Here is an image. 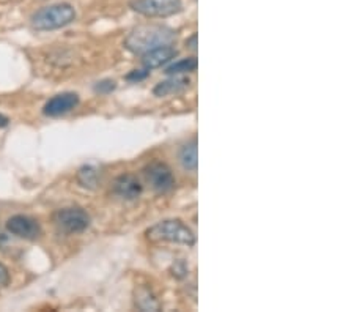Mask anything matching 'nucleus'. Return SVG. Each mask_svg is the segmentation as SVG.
Segmentation results:
<instances>
[{"label":"nucleus","instance_id":"obj_7","mask_svg":"<svg viewBox=\"0 0 354 312\" xmlns=\"http://www.w3.org/2000/svg\"><path fill=\"white\" fill-rule=\"evenodd\" d=\"M7 230L11 235L22 240H37L41 235V226L38 221L27 214H15L7 221Z\"/></svg>","mask_w":354,"mask_h":312},{"label":"nucleus","instance_id":"obj_13","mask_svg":"<svg viewBox=\"0 0 354 312\" xmlns=\"http://www.w3.org/2000/svg\"><path fill=\"white\" fill-rule=\"evenodd\" d=\"M180 163L189 172H196L198 166V155H197V139H192L181 147L180 150Z\"/></svg>","mask_w":354,"mask_h":312},{"label":"nucleus","instance_id":"obj_18","mask_svg":"<svg viewBox=\"0 0 354 312\" xmlns=\"http://www.w3.org/2000/svg\"><path fill=\"white\" fill-rule=\"evenodd\" d=\"M10 284V271L7 266L0 262V288H5Z\"/></svg>","mask_w":354,"mask_h":312},{"label":"nucleus","instance_id":"obj_6","mask_svg":"<svg viewBox=\"0 0 354 312\" xmlns=\"http://www.w3.org/2000/svg\"><path fill=\"white\" fill-rule=\"evenodd\" d=\"M145 178L150 186L158 192H167L175 186V177L167 164L151 163L144 169Z\"/></svg>","mask_w":354,"mask_h":312},{"label":"nucleus","instance_id":"obj_1","mask_svg":"<svg viewBox=\"0 0 354 312\" xmlns=\"http://www.w3.org/2000/svg\"><path fill=\"white\" fill-rule=\"evenodd\" d=\"M175 30L161 24H145L133 28L124 39V48L134 54H142L151 49L169 46L175 42Z\"/></svg>","mask_w":354,"mask_h":312},{"label":"nucleus","instance_id":"obj_2","mask_svg":"<svg viewBox=\"0 0 354 312\" xmlns=\"http://www.w3.org/2000/svg\"><path fill=\"white\" fill-rule=\"evenodd\" d=\"M76 8L71 3L62 2L37 10L30 18V27L37 32H50L70 26L76 21Z\"/></svg>","mask_w":354,"mask_h":312},{"label":"nucleus","instance_id":"obj_19","mask_svg":"<svg viewBox=\"0 0 354 312\" xmlns=\"http://www.w3.org/2000/svg\"><path fill=\"white\" fill-rule=\"evenodd\" d=\"M186 46L189 48V49H192L194 53H196V51H197V33H194V35L189 39H187Z\"/></svg>","mask_w":354,"mask_h":312},{"label":"nucleus","instance_id":"obj_20","mask_svg":"<svg viewBox=\"0 0 354 312\" xmlns=\"http://www.w3.org/2000/svg\"><path fill=\"white\" fill-rule=\"evenodd\" d=\"M8 122H10V118H8V117H5V116H2V113H0V128H5V127H7Z\"/></svg>","mask_w":354,"mask_h":312},{"label":"nucleus","instance_id":"obj_3","mask_svg":"<svg viewBox=\"0 0 354 312\" xmlns=\"http://www.w3.org/2000/svg\"><path fill=\"white\" fill-rule=\"evenodd\" d=\"M145 235L148 240L155 243L169 241L185 246L196 245V234L181 219H164L161 223L151 226L145 232Z\"/></svg>","mask_w":354,"mask_h":312},{"label":"nucleus","instance_id":"obj_8","mask_svg":"<svg viewBox=\"0 0 354 312\" xmlns=\"http://www.w3.org/2000/svg\"><path fill=\"white\" fill-rule=\"evenodd\" d=\"M81 103L77 93L73 92H64L59 95H54L48 103L43 106V113L46 117H60L65 113L71 112Z\"/></svg>","mask_w":354,"mask_h":312},{"label":"nucleus","instance_id":"obj_17","mask_svg":"<svg viewBox=\"0 0 354 312\" xmlns=\"http://www.w3.org/2000/svg\"><path fill=\"white\" fill-rule=\"evenodd\" d=\"M148 75H150V71H148L147 68L145 70H133L127 76V79L131 82H139V81H144L145 77H148Z\"/></svg>","mask_w":354,"mask_h":312},{"label":"nucleus","instance_id":"obj_21","mask_svg":"<svg viewBox=\"0 0 354 312\" xmlns=\"http://www.w3.org/2000/svg\"><path fill=\"white\" fill-rule=\"evenodd\" d=\"M5 241H7V237H5V235L2 234V232H0V248L3 246V243H5Z\"/></svg>","mask_w":354,"mask_h":312},{"label":"nucleus","instance_id":"obj_9","mask_svg":"<svg viewBox=\"0 0 354 312\" xmlns=\"http://www.w3.org/2000/svg\"><path fill=\"white\" fill-rule=\"evenodd\" d=\"M112 190L113 194L123 199V201H136V199L140 197L142 191H144V186H142L136 175L123 174L113 180Z\"/></svg>","mask_w":354,"mask_h":312},{"label":"nucleus","instance_id":"obj_16","mask_svg":"<svg viewBox=\"0 0 354 312\" xmlns=\"http://www.w3.org/2000/svg\"><path fill=\"white\" fill-rule=\"evenodd\" d=\"M117 84L115 81H111V79H106V81H101L95 85V92L96 93H101V95H106V93H111L112 90H115Z\"/></svg>","mask_w":354,"mask_h":312},{"label":"nucleus","instance_id":"obj_14","mask_svg":"<svg viewBox=\"0 0 354 312\" xmlns=\"http://www.w3.org/2000/svg\"><path fill=\"white\" fill-rule=\"evenodd\" d=\"M136 306L140 311H159L161 308L155 295L148 288H139L136 292Z\"/></svg>","mask_w":354,"mask_h":312},{"label":"nucleus","instance_id":"obj_15","mask_svg":"<svg viewBox=\"0 0 354 312\" xmlns=\"http://www.w3.org/2000/svg\"><path fill=\"white\" fill-rule=\"evenodd\" d=\"M197 66H198L197 57H187V59H181V60L175 62V64L165 68V73H167V75H170V76L185 75V73L196 71Z\"/></svg>","mask_w":354,"mask_h":312},{"label":"nucleus","instance_id":"obj_10","mask_svg":"<svg viewBox=\"0 0 354 312\" xmlns=\"http://www.w3.org/2000/svg\"><path fill=\"white\" fill-rule=\"evenodd\" d=\"M176 57V49L172 48V44L169 46H161L156 49L148 51L142 57V65H144L147 70H153V68H159L167 64L172 59Z\"/></svg>","mask_w":354,"mask_h":312},{"label":"nucleus","instance_id":"obj_4","mask_svg":"<svg viewBox=\"0 0 354 312\" xmlns=\"http://www.w3.org/2000/svg\"><path fill=\"white\" fill-rule=\"evenodd\" d=\"M90 214L81 207L60 208L54 213V224L57 229L68 235H76L90 227Z\"/></svg>","mask_w":354,"mask_h":312},{"label":"nucleus","instance_id":"obj_11","mask_svg":"<svg viewBox=\"0 0 354 312\" xmlns=\"http://www.w3.org/2000/svg\"><path fill=\"white\" fill-rule=\"evenodd\" d=\"M189 77L186 76H174L167 79V81H162L159 82L155 90H153V93L156 96H167V95H176V93H181L185 92V90L189 87Z\"/></svg>","mask_w":354,"mask_h":312},{"label":"nucleus","instance_id":"obj_5","mask_svg":"<svg viewBox=\"0 0 354 312\" xmlns=\"http://www.w3.org/2000/svg\"><path fill=\"white\" fill-rule=\"evenodd\" d=\"M129 7L147 18H167L180 13L181 0H131Z\"/></svg>","mask_w":354,"mask_h":312},{"label":"nucleus","instance_id":"obj_12","mask_svg":"<svg viewBox=\"0 0 354 312\" xmlns=\"http://www.w3.org/2000/svg\"><path fill=\"white\" fill-rule=\"evenodd\" d=\"M76 180L85 190H96L102 180V172L100 167L93 166V164H85L77 170Z\"/></svg>","mask_w":354,"mask_h":312}]
</instances>
